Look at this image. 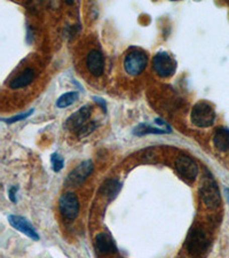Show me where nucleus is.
Wrapping results in <instances>:
<instances>
[{
    "instance_id": "obj_3",
    "label": "nucleus",
    "mask_w": 229,
    "mask_h": 258,
    "mask_svg": "<svg viewBox=\"0 0 229 258\" xmlns=\"http://www.w3.org/2000/svg\"><path fill=\"white\" fill-rule=\"evenodd\" d=\"M191 122L198 127H209L214 123L215 111L209 102L198 101L191 109Z\"/></svg>"
},
{
    "instance_id": "obj_13",
    "label": "nucleus",
    "mask_w": 229,
    "mask_h": 258,
    "mask_svg": "<svg viewBox=\"0 0 229 258\" xmlns=\"http://www.w3.org/2000/svg\"><path fill=\"white\" fill-rule=\"evenodd\" d=\"M33 80H35V70L31 68H27L10 83V87L13 90L22 89V87H26L29 84H31Z\"/></svg>"
},
{
    "instance_id": "obj_5",
    "label": "nucleus",
    "mask_w": 229,
    "mask_h": 258,
    "mask_svg": "<svg viewBox=\"0 0 229 258\" xmlns=\"http://www.w3.org/2000/svg\"><path fill=\"white\" fill-rule=\"evenodd\" d=\"M152 67L160 77H171L177 70V61L168 52H158L152 59Z\"/></svg>"
},
{
    "instance_id": "obj_10",
    "label": "nucleus",
    "mask_w": 229,
    "mask_h": 258,
    "mask_svg": "<svg viewBox=\"0 0 229 258\" xmlns=\"http://www.w3.org/2000/svg\"><path fill=\"white\" fill-rule=\"evenodd\" d=\"M86 67L91 75L94 77H100L105 72V57L99 49H92L87 54Z\"/></svg>"
},
{
    "instance_id": "obj_15",
    "label": "nucleus",
    "mask_w": 229,
    "mask_h": 258,
    "mask_svg": "<svg viewBox=\"0 0 229 258\" xmlns=\"http://www.w3.org/2000/svg\"><path fill=\"white\" fill-rule=\"evenodd\" d=\"M215 148L220 152H229V128L219 127L216 128L213 137Z\"/></svg>"
},
{
    "instance_id": "obj_11",
    "label": "nucleus",
    "mask_w": 229,
    "mask_h": 258,
    "mask_svg": "<svg viewBox=\"0 0 229 258\" xmlns=\"http://www.w3.org/2000/svg\"><path fill=\"white\" fill-rule=\"evenodd\" d=\"M8 222H10L11 225L13 226L15 230L23 233L24 235L29 236L30 239L35 241L39 240V235L38 233H37L36 228L33 227L30 224V222L24 217H21V216H16V215H11L10 217H8Z\"/></svg>"
},
{
    "instance_id": "obj_21",
    "label": "nucleus",
    "mask_w": 229,
    "mask_h": 258,
    "mask_svg": "<svg viewBox=\"0 0 229 258\" xmlns=\"http://www.w3.org/2000/svg\"><path fill=\"white\" fill-rule=\"evenodd\" d=\"M18 187L16 186H12L10 190H8V198H10V200L12 202L16 203V192H18Z\"/></svg>"
},
{
    "instance_id": "obj_18",
    "label": "nucleus",
    "mask_w": 229,
    "mask_h": 258,
    "mask_svg": "<svg viewBox=\"0 0 229 258\" xmlns=\"http://www.w3.org/2000/svg\"><path fill=\"white\" fill-rule=\"evenodd\" d=\"M97 127H98V123L94 122V120H90V122H87L85 125L77 132V136L79 138H84V137L91 135V133L93 132Z\"/></svg>"
},
{
    "instance_id": "obj_2",
    "label": "nucleus",
    "mask_w": 229,
    "mask_h": 258,
    "mask_svg": "<svg viewBox=\"0 0 229 258\" xmlns=\"http://www.w3.org/2000/svg\"><path fill=\"white\" fill-rule=\"evenodd\" d=\"M210 245L209 236L199 228H194L189 232L186 240V249L190 256L201 257Z\"/></svg>"
},
{
    "instance_id": "obj_14",
    "label": "nucleus",
    "mask_w": 229,
    "mask_h": 258,
    "mask_svg": "<svg viewBox=\"0 0 229 258\" xmlns=\"http://www.w3.org/2000/svg\"><path fill=\"white\" fill-rule=\"evenodd\" d=\"M120 188H122V184H120L119 180H117V179H108L102 184L100 192H101L103 197L111 201V200L117 197L120 192Z\"/></svg>"
},
{
    "instance_id": "obj_20",
    "label": "nucleus",
    "mask_w": 229,
    "mask_h": 258,
    "mask_svg": "<svg viewBox=\"0 0 229 258\" xmlns=\"http://www.w3.org/2000/svg\"><path fill=\"white\" fill-rule=\"evenodd\" d=\"M32 114H33V109L29 110V111H27V113H24V114L16 115V116H14V117H11V118H4L3 120H4V122H6V123H10V124H12V123H16V122H20V120L26 119V118H28V117H29V116H31Z\"/></svg>"
},
{
    "instance_id": "obj_7",
    "label": "nucleus",
    "mask_w": 229,
    "mask_h": 258,
    "mask_svg": "<svg viewBox=\"0 0 229 258\" xmlns=\"http://www.w3.org/2000/svg\"><path fill=\"white\" fill-rule=\"evenodd\" d=\"M94 164L92 161H84L83 163L79 164L76 169H73L69 173L68 178L65 179L66 186H79L84 182L87 177L93 172Z\"/></svg>"
},
{
    "instance_id": "obj_9",
    "label": "nucleus",
    "mask_w": 229,
    "mask_h": 258,
    "mask_svg": "<svg viewBox=\"0 0 229 258\" xmlns=\"http://www.w3.org/2000/svg\"><path fill=\"white\" fill-rule=\"evenodd\" d=\"M176 169L179 174L186 180L193 181L198 174V166L196 162L188 156H180L176 162Z\"/></svg>"
},
{
    "instance_id": "obj_4",
    "label": "nucleus",
    "mask_w": 229,
    "mask_h": 258,
    "mask_svg": "<svg viewBox=\"0 0 229 258\" xmlns=\"http://www.w3.org/2000/svg\"><path fill=\"white\" fill-rule=\"evenodd\" d=\"M148 64V55L142 49H132L124 59V69L130 76H137L143 73Z\"/></svg>"
},
{
    "instance_id": "obj_17",
    "label": "nucleus",
    "mask_w": 229,
    "mask_h": 258,
    "mask_svg": "<svg viewBox=\"0 0 229 258\" xmlns=\"http://www.w3.org/2000/svg\"><path fill=\"white\" fill-rule=\"evenodd\" d=\"M79 98V94L76 91H71V92H66L64 94H62L61 97L57 99L56 101V107L57 108H61V109H63V108H66L69 106H71L73 102H76Z\"/></svg>"
},
{
    "instance_id": "obj_1",
    "label": "nucleus",
    "mask_w": 229,
    "mask_h": 258,
    "mask_svg": "<svg viewBox=\"0 0 229 258\" xmlns=\"http://www.w3.org/2000/svg\"><path fill=\"white\" fill-rule=\"evenodd\" d=\"M201 197L209 209H216L221 205V197L216 185L215 180L210 172H206L203 177L202 186H201Z\"/></svg>"
},
{
    "instance_id": "obj_19",
    "label": "nucleus",
    "mask_w": 229,
    "mask_h": 258,
    "mask_svg": "<svg viewBox=\"0 0 229 258\" xmlns=\"http://www.w3.org/2000/svg\"><path fill=\"white\" fill-rule=\"evenodd\" d=\"M51 163H52V168L54 171L59 172V171H61L62 168H63L64 160H63V157L60 155V154L54 153L51 156Z\"/></svg>"
},
{
    "instance_id": "obj_16",
    "label": "nucleus",
    "mask_w": 229,
    "mask_h": 258,
    "mask_svg": "<svg viewBox=\"0 0 229 258\" xmlns=\"http://www.w3.org/2000/svg\"><path fill=\"white\" fill-rule=\"evenodd\" d=\"M135 136H145V135H163V133H171L170 128H165V127H154L150 124H140L137 125L134 131H133Z\"/></svg>"
},
{
    "instance_id": "obj_12",
    "label": "nucleus",
    "mask_w": 229,
    "mask_h": 258,
    "mask_svg": "<svg viewBox=\"0 0 229 258\" xmlns=\"http://www.w3.org/2000/svg\"><path fill=\"white\" fill-rule=\"evenodd\" d=\"M95 248L98 249L99 252L103 255H110V253L117 252V245H116L115 240L109 233L102 232L95 236Z\"/></svg>"
},
{
    "instance_id": "obj_22",
    "label": "nucleus",
    "mask_w": 229,
    "mask_h": 258,
    "mask_svg": "<svg viewBox=\"0 0 229 258\" xmlns=\"http://www.w3.org/2000/svg\"><path fill=\"white\" fill-rule=\"evenodd\" d=\"M94 100H95V101H98V103H99L100 106H102V108H103V111H105V113H106V111H107V107H106V103H105V101H103V100H102V99H100V98H94Z\"/></svg>"
},
{
    "instance_id": "obj_23",
    "label": "nucleus",
    "mask_w": 229,
    "mask_h": 258,
    "mask_svg": "<svg viewBox=\"0 0 229 258\" xmlns=\"http://www.w3.org/2000/svg\"><path fill=\"white\" fill-rule=\"evenodd\" d=\"M227 192H228V198H229V189H227Z\"/></svg>"
},
{
    "instance_id": "obj_8",
    "label": "nucleus",
    "mask_w": 229,
    "mask_h": 258,
    "mask_svg": "<svg viewBox=\"0 0 229 258\" xmlns=\"http://www.w3.org/2000/svg\"><path fill=\"white\" fill-rule=\"evenodd\" d=\"M92 115V106L86 105L73 113L70 117L66 119L65 127L69 128L70 131L78 132L81 128L89 122V119Z\"/></svg>"
},
{
    "instance_id": "obj_6",
    "label": "nucleus",
    "mask_w": 229,
    "mask_h": 258,
    "mask_svg": "<svg viewBox=\"0 0 229 258\" xmlns=\"http://www.w3.org/2000/svg\"><path fill=\"white\" fill-rule=\"evenodd\" d=\"M59 209L61 215L65 219H76L77 216L79 215V209H81L77 195L72 192H68L62 195L59 201Z\"/></svg>"
}]
</instances>
